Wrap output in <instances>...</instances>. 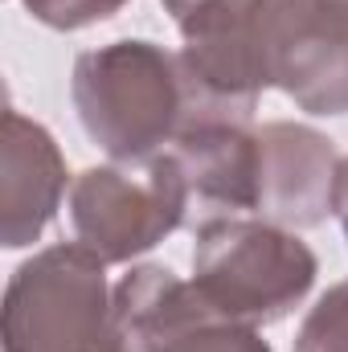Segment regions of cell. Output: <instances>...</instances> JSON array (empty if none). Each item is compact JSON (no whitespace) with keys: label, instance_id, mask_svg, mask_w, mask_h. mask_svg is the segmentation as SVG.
I'll return each instance as SVG.
<instances>
[{"label":"cell","instance_id":"cell-12","mask_svg":"<svg viewBox=\"0 0 348 352\" xmlns=\"http://www.w3.org/2000/svg\"><path fill=\"white\" fill-rule=\"evenodd\" d=\"M164 352H270V344L259 336V328L213 316V320L188 328L184 336H176Z\"/></svg>","mask_w":348,"mask_h":352},{"label":"cell","instance_id":"cell-13","mask_svg":"<svg viewBox=\"0 0 348 352\" xmlns=\"http://www.w3.org/2000/svg\"><path fill=\"white\" fill-rule=\"evenodd\" d=\"M25 12L58 33H74V29H90L98 21H111L127 0H21Z\"/></svg>","mask_w":348,"mask_h":352},{"label":"cell","instance_id":"cell-4","mask_svg":"<svg viewBox=\"0 0 348 352\" xmlns=\"http://www.w3.org/2000/svg\"><path fill=\"white\" fill-rule=\"evenodd\" d=\"M176 66L188 94V127L242 123L250 127L262 90L270 87L266 62V0H201L180 21Z\"/></svg>","mask_w":348,"mask_h":352},{"label":"cell","instance_id":"cell-3","mask_svg":"<svg viewBox=\"0 0 348 352\" xmlns=\"http://www.w3.org/2000/svg\"><path fill=\"white\" fill-rule=\"evenodd\" d=\"M107 263L78 242L45 246L4 283V352H107Z\"/></svg>","mask_w":348,"mask_h":352},{"label":"cell","instance_id":"cell-9","mask_svg":"<svg viewBox=\"0 0 348 352\" xmlns=\"http://www.w3.org/2000/svg\"><path fill=\"white\" fill-rule=\"evenodd\" d=\"M66 184L74 180L58 140L37 119L8 107L0 135V246H33L62 209Z\"/></svg>","mask_w":348,"mask_h":352},{"label":"cell","instance_id":"cell-7","mask_svg":"<svg viewBox=\"0 0 348 352\" xmlns=\"http://www.w3.org/2000/svg\"><path fill=\"white\" fill-rule=\"evenodd\" d=\"M184 192V230L259 217V135L242 123H205L164 148Z\"/></svg>","mask_w":348,"mask_h":352},{"label":"cell","instance_id":"cell-10","mask_svg":"<svg viewBox=\"0 0 348 352\" xmlns=\"http://www.w3.org/2000/svg\"><path fill=\"white\" fill-rule=\"evenodd\" d=\"M213 316L193 278L184 283L168 266L140 263L111 287L107 352H164L176 336Z\"/></svg>","mask_w":348,"mask_h":352},{"label":"cell","instance_id":"cell-15","mask_svg":"<svg viewBox=\"0 0 348 352\" xmlns=\"http://www.w3.org/2000/svg\"><path fill=\"white\" fill-rule=\"evenodd\" d=\"M160 4H164V8H168V12H173V21H180V16H184V12H188V8H197V4H201V0H160Z\"/></svg>","mask_w":348,"mask_h":352},{"label":"cell","instance_id":"cell-2","mask_svg":"<svg viewBox=\"0 0 348 352\" xmlns=\"http://www.w3.org/2000/svg\"><path fill=\"white\" fill-rule=\"evenodd\" d=\"M320 258L287 226L238 217L197 234L193 283L205 303L234 324L266 328L287 320L316 287Z\"/></svg>","mask_w":348,"mask_h":352},{"label":"cell","instance_id":"cell-14","mask_svg":"<svg viewBox=\"0 0 348 352\" xmlns=\"http://www.w3.org/2000/svg\"><path fill=\"white\" fill-rule=\"evenodd\" d=\"M332 217L340 221L348 242V156H340V168H336V192H332Z\"/></svg>","mask_w":348,"mask_h":352},{"label":"cell","instance_id":"cell-6","mask_svg":"<svg viewBox=\"0 0 348 352\" xmlns=\"http://www.w3.org/2000/svg\"><path fill=\"white\" fill-rule=\"evenodd\" d=\"M270 87L307 115H348V0H266Z\"/></svg>","mask_w":348,"mask_h":352},{"label":"cell","instance_id":"cell-1","mask_svg":"<svg viewBox=\"0 0 348 352\" xmlns=\"http://www.w3.org/2000/svg\"><path fill=\"white\" fill-rule=\"evenodd\" d=\"M70 98L90 144L119 164L160 156L188 127V94L176 54L144 37L78 54Z\"/></svg>","mask_w":348,"mask_h":352},{"label":"cell","instance_id":"cell-8","mask_svg":"<svg viewBox=\"0 0 348 352\" xmlns=\"http://www.w3.org/2000/svg\"><path fill=\"white\" fill-rule=\"evenodd\" d=\"M259 135V217L312 230L332 213L340 156L332 140L307 123H262Z\"/></svg>","mask_w":348,"mask_h":352},{"label":"cell","instance_id":"cell-11","mask_svg":"<svg viewBox=\"0 0 348 352\" xmlns=\"http://www.w3.org/2000/svg\"><path fill=\"white\" fill-rule=\"evenodd\" d=\"M291 352H348V278L328 287L316 307H307Z\"/></svg>","mask_w":348,"mask_h":352},{"label":"cell","instance_id":"cell-5","mask_svg":"<svg viewBox=\"0 0 348 352\" xmlns=\"http://www.w3.org/2000/svg\"><path fill=\"white\" fill-rule=\"evenodd\" d=\"M74 242L102 263H131L184 230V192L173 160L160 152L135 164H94L70 184Z\"/></svg>","mask_w":348,"mask_h":352}]
</instances>
